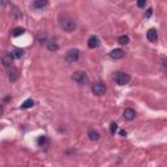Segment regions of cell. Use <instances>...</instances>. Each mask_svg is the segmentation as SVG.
I'll list each match as a JSON object with an SVG mask.
<instances>
[{
  "label": "cell",
  "instance_id": "obj_11",
  "mask_svg": "<svg viewBox=\"0 0 167 167\" xmlns=\"http://www.w3.org/2000/svg\"><path fill=\"white\" fill-rule=\"evenodd\" d=\"M146 37H148V39H149L150 42H157V39H158V33H157V30H155V29H150V30L148 32Z\"/></svg>",
  "mask_w": 167,
  "mask_h": 167
},
{
  "label": "cell",
  "instance_id": "obj_14",
  "mask_svg": "<svg viewBox=\"0 0 167 167\" xmlns=\"http://www.w3.org/2000/svg\"><path fill=\"white\" fill-rule=\"evenodd\" d=\"M99 137H101L99 132H97V131H89V138L91 140V141H98Z\"/></svg>",
  "mask_w": 167,
  "mask_h": 167
},
{
  "label": "cell",
  "instance_id": "obj_7",
  "mask_svg": "<svg viewBox=\"0 0 167 167\" xmlns=\"http://www.w3.org/2000/svg\"><path fill=\"white\" fill-rule=\"evenodd\" d=\"M19 76H20L19 69H17V68H12V67H9V72H8V77H9V81H11V82L17 81Z\"/></svg>",
  "mask_w": 167,
  "mask_h": 167
},
{
  "label": "cell",
  "instance_id": "obj_15",
  "mask_svg": "<svg viewBox=\"0 0 167 167\" xmlns=\"http://www.w3.org/2000/svg\"><path fill=\"white\" fill-rule=\"evenodd\" d=\"M47 0H34V7L41 9V8H45L47 5Z\"/></svg>",
  "mask_w": 167,
  "mask_h": 167
},
{
  "label": "cell",
  "instance_id": "obj_13",
  "mask_svg": "<svg viewBox=\"0 0 167 167\" xmlns=\"http://www.w3.org/2000/svg\"><path fill=\"white\" fill-rule=\"evenodd\" d=\"M22 54H24V50H21V48H16V50H13L11 52V55H12L13 59H20L21 56H22Z\"/></svg>",
  "mask_w": 167,
  "mask_h": 167
},
{
  "label": "cell",
  "instance_id": "obj_26",
  "mask_svg": "<svg viewBox=\"0 0 167 167\" xmlns=\"http://www.w3.org/2000/svg\"><path fill=\"white\" fill-rule=\"evenodd\" d=\"M152 11H153V9H148V13H146V15H145V16H146V17H149V16L152 15Z\"/></svg>",
  "mask_w": 167,
  "mask_h": 167
},
{
  "label": "cell",
  "instance_id": "obj_4",
  "mask_svg": "<svg viewBox=\"0 0 167 167\" xmlns=\"http://www.w3.org/2000/svg\"><path fill=\"white\" fill-rule=\"evenodd\" d=\"M78 58H80V51L76 50V48H73V50H69L67 52L65 60H67L68 63H74V61L78 60Z\"/></svg>",
  "mask_w": 167,
  "mask_h": 167
},
{
  "label": "cell",
  "instance_id": "obj_27",
  "mask_svg": "<svg viewBox=\"0 0 167 167\" xmlns=\"http://www.w3.org/2000/svg\"><path fill=\"white\" fill-rule=\"evenodd\" d=\"M2 115H3V107L0 106V116H2Z\"/></svg>",
  "mask_w": 167,
  "mask_h": 167
},
{
  "label": "cell",
  "instance_id": "obj_21",
  "mask_svg": "<svg viewBox=\"0 0 167 167\" xmlns=\"http://www.w3.org/2000/svg\"><path fill=\"white\" fill-rule=\"evenodd\" d=\"M46 144H47V138L45 137V136H42V137L38 138V145H39V146H43V145H46Z\"/></svg>",
  "mask_w": 167,
  "mask_h": 167
},
{
  "label": "cell",
  "instance_id": "obj_8",
  "mask_svg": "<svg viewBox=\"0 0 167 167\" xmlns=\"http://www.w3.org/2000/svg\"><path fill=\"white\" fill-rule=\"evenodd\" d=\"M123 116H124V119L125 120H133L135 118H136V111L133 108H125L124 110V112H123Z\"/></svg>",
  "mask_w": 167,
  "mask_h": 167
},
{
  "label": "cell",
  "instance_id": "obj_18",
  "mask_svg": "<svg viewBox=\"0 0 167 167\" xmlns=\"http://www.w3.org/2000/svg\"><path fill=\"white\" fill-rule=\"evenodd\" d=\"M34 106V101L33 99H26L25 102L21 104V107L22 108H30V107H33Z\"/></svg>",
  "mask_w": 167,
  "mask_h": 167
},
{
  "label": "cell",
  "instance_id": "obj_2",
  "mask_svg": "<svg viewBox=\"0 0 167 167\" xmlns=\"http://www.w3.org/2000/svg\"><path fill=\"white\" fill-rule=\"evenodd\" d=\"M73 81H76L78 85H86L87 81H89V78H87V74L85 72H82V71H77V72H74L73 73Z\"/></svg>",
  "mask_w": 167,
  "mask_h": 167
},
{
  "label": "cell",
  "instance_id": "obj_24",
  "mask_svg": "<svg viewBox=\"0 0 167 167\" xmlns=\"http://www.w3.org/2000/svg\"><path fill=\"white\" fill-rule=\"evenodd\" d=\"M9 3V0H0V5H7Z\"/></svg>",
  "mask_w": 167,
  "mask_h": 167
},
{
  "label": "cell",
  "instance_id": "obj_12",
  "mask_svg": "<svg viewBox=\"0 0 167 167\" xmlns=\"http://www.w3.org/2000/svg\"><path fill=\"white\" fill-rule=\"evenodd\" d=\"M11 15H12V17H13V19H21V16H22V15H21V11L19 9V8H17L16 5H12V11H11Z\"/></svg>",
  "mask_w": 167,
  "mask_h": 167
},
{
  "label": "cell",
  "instance_id": "obj_5",
  "mask_svg": "<svg viewBox=\"0 0 167 167\" xmlns=\"http://www.w3.org/2000/svg\"><path fill=\"white\" fill-rule=\"evenodd\" d=\"M91 90H93V93L95 95L101 97L106 93V86H104V84H102V82H95L94 85L91 86Z\"/></svg>",
  "mask_w": 167,
  "mask_h": 167
},
{
  "label": "cell",
  "instance_id": "obj_1",
  "mask_svg": "<svg viewBox=\"0 0 167 167\" xmlns=\"http://www.w3.org/2000/svg\"><path fill=\"white\" fill-rule=\"evenodd\" d=\"M60 26L63 28V30L71 33L76 29V21H74L73 19H71V17H68V16H63L60 19Z\"/></svg>",
  "mask_w": 167,
  "mask_h": 167
},
{
  "label": "cell",
  "instance_id": "obj_6",
  "mask_svg": "<svg viewBox=\"0 0 167 167\" xmlns=\"http://www.w3.org/2000/svg\"><path fill=\"white\" fill-rule=\"evenodd\" d=\"M99 45H101V41L97 36H91L87 39V46H89V48H97V47H99Z\"/></svg>",
  "mask_w": 167,
  "mask_h": 167
},
{
  "label": "cell",
  "instance_id": "obj_19",
  "mask_svg": "<svg viewBox=\"0 0 167 167\" xmlns=\"http://www.w3.org/2000/svg\"><path fill=\"white\" fill-rule=\"evenodd\" d=\"M118 42H119L120 45H128V43H129V38L127 37V36H121V37H119V39H118Z\"/></svg>",
  "mask_w": 167,
  "mask_h": 167
},
{
  "label": "cell",
  "instance_id": "obj_10",
  "mask_svg": "<svg viewBox=\"0 0 167 167\" xmlns=\"http://www.w3.org/2000/svg\"><path fill=\"white\" fill-rule=\"evenodd\" d=\"M12 60H13L12 55H11V54H5V55H4L3 58H2V63H3L4 67L9 68V67H11V64H12Z\"/></svg>",
  "mask_w": 167,
  "mask_h": 167
},
{
  "label": "cell",
  "instance_id": "obj_25",
  "mask_svg": "<svg viewBox=\"0 0 167 167\" xmlns=\"http://www.w3.org/2000/svg\"><path fill=\"white\" fill-rule=\"evenodd\" d=\"M120 135L123 136V137H125V136H127V132H125V131H123V129H121V131H120Z\"/></svg>",
  "mask_w": 167,
  "mask_h": 167
},
{
  "label": "cell",
  "instance_id": "obj_17",
  "mask_svg": "<svg viewBox=\"0 0 167 167\" xmlns=\"http://www.w3.org/2000/svg\"><path fill=\"white\" fill-rule=\"evenodd\" d=\"M47 48L54 52V51L59 50V46H58V43H55V42H47Z\"/></svg>",
  "mask_w": 167,
  "mask_h": 167
},
{
  "label": "cell",
  "instance_id": "obj_20",
  "mask_svg": "<svg viewBox=\"0 0 167 167\" xmlns=\"http://www.w3.org/2000/svg\"><path fill=\"white\" fill-rule=\"evenodd\" d=\"M24 32H25L24 29H21V28H16V29L12 32V36H13V37H19V36H21V34H24Z\"/></svg>",
  "mask_w": 167,
  "mask_h": 167
},
{
  "label": "cell",
  "instance_id": "obj_3",
  "mask_svg": "<svg viewBox=\"0 0 167 167\" xmlns=\"http://www.w3.org/2000/svg\"><path fill=\"white\" fill-rule=\"evenodd\" d=\"M114 80H115V82L118 84V85H127L129 81H131V77L129 74H127L124 72H118L115 76H114Z\"/></svg>",
  "mask_w": 167,
  "mask_h": 167
},
{
  "label": "cell",
  "instance_id": "obj_16",
  "mask_svg": "<svg viewBox=\"0 0 167 167\" xmlns=\"http://www.w3.org/2000/svg\"><path fill=\"white\" fill-rule=\"evenodd\" d=\"M37 41L41 43V45H42V43H47V34L41 32V33H39L38 36H37Z\"/></svg>",
  "mask_w": 167,
  "mask_h": 167
},
{
  "label": "cell",
  "instance_id": "obj_23",
  "mask_svg": "<svg viewBox=\"0 0 167 167\" xmlns=\"http://www.w3.org/2000/svg\"><path fill=\"white\" fill-rule=\"evenodd\" d=\"M146 2H148V0H137V7L138 8H144L145 5H146Z\"/></svg>",
  "mask_w": 167,
  "mask_h": 167
},
{
  "label": "cell",
  "instance_id": "obj_9",
  "mask_svg": "<svg viewBox=\"0 0 167 167\" xmlns=\"http://www.w3.org/2000/svg\"><path fill=\"white\" fill-rule=\"evenodd\" d=\"M124 55H125V52L121 48H115V50H112L110 52V56L112 59H121V58H124Z\"/></svg>",
  "mask_w": 167,
  "mask_h": 167
},
{
  "label": "cell",
  "instance_id": "obj_22",
  "mask_svg": "<svg viewBox=\"0 0 167 167\" xmlns=\"http://www.w3.org/2000/svg\"><path fill=\"white\" fill-rule=\"evenodd\" d=\"M116 131H118V124H115V123H111V125H110V132H111L112 135H115Z\"/></svg>",
  "mask_w": 167,
  "mask_h": 167
}]
</instances>
